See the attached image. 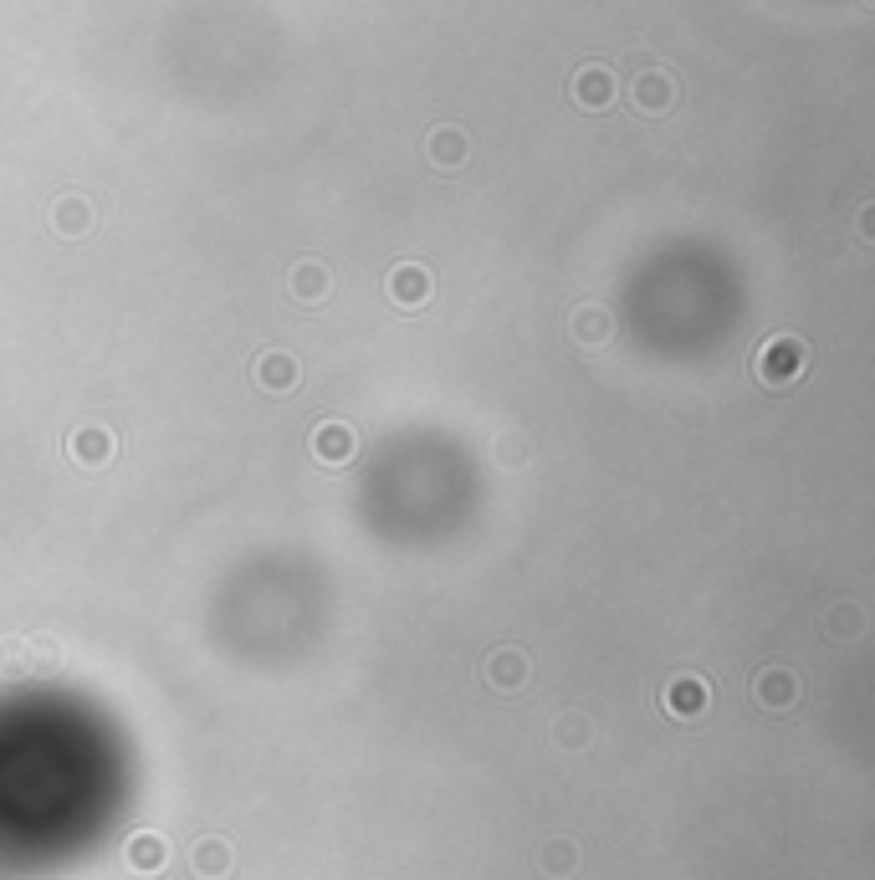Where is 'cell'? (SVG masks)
Instances as JSON below:
<instances>
[{
	"label": "cell",
	"mask_w": 875,
	"mask_h": 880,
	"mask_svg": "<svg viewBox=\"0 0 875 880\" xmlns=\"http://www.w3.org/2000/svg\"><path fill=\"white\" fill-rule=\"evenodd\" d=\"M794 696H799V681H794V676H783V671H768V676H763V701L783 707V701H794Z\"/></svg>",
	"instance_id": "cell-9"
},
{
	"label": "cell",
	"mask_w": 875,
	"mask_h": 880,
	"mask_svg": "<svg viewBox=\"0 0 875 880\" xmlns=\"http://www.w3.org/2000/svg\"><path fill=\"white\" fill-rule=\"evenodd\" d=\"M226 865H231V850H226L221 840H205V845L195 850V870H200V875H226Z\"/></svg>",
	"instance_id": "cell-8"
},
{
	"label": "cell",
	"mask_w": 875,
	"mask_h": 880,
	"mask_svg": "<svg viewBox=\"0 0 875 880\" xmlns=\"http://www.w3.org/2000/svg\"><path fill=\"white\" fill-rule=\"evenodd\" d=\"M702 701H707V691H702V681H676V686L666 691V707H671V712H681V717H691V712H702Z\"/></svg>",
	"instance_id": "cell-7"
},
{
	"label": "cell",
	"mask_w": 875,
	"mask_h": 880,
	"mask_svg": "<svg viewBox=\"0 0 875 880\" xmlns=\"http://www.w3.org/2000/svg\"><path fill=\"white\" fill-rule=\"evenodd\" d=\"M804 374V343L799 338H773L758 354V379L763 384H789Z\"/></svg>",
	"instance_id": "cell-1"
},
{
	"label": "cell",
	"mask_w": 875,
	"mask_h": 880,
	"mask_svg": "<svg viewBox=\"0 0 875 880\" xmlns=\"http://www.w3.org/2000/svg\"><path fill=\"white\" fill-rule=\"evenodd\" d=\"M313 456H318V461H328V466H343L348 456H354V430L338 425V420L318 425V435H313Z\"/></svg>",
	"instance_id": "cell-2"
},
{
	"label": "cell",
	"mask_w": 875,
	"mask_h": 880,
	"mask_svg": "<svg viewBox=\"0 0 875 880\" xmlns=\"http://www.w3.org/2000/svg\"><path fill=\"white\" fill-rule=\"evenodd\" d=\"M72 456H77L82 466H98V461H108V456H113V435H108V430H77V440H72Z\"/></svg>",
	"instance_id": "cell-4"
},
{
	"label": "cell",
	"mask_w": 875,
	"mask_h": 880,
	"mask_svg": "<svg viewBox=\"0 0 875 880\" xmlns=\"http://www.w3.org/2000/svg\"><path fill=\"white\" fill-rule=\"evenodd\" d=\"M297 292H308V297H323V272L318 267H308V272H297V282H292Z\"/></svg>",
	"instance_id": "cell-13"
},
{
	"label": "cell",
	"mask_w": 875,
	"mask_h": 880,
	"mask_svg": "<svg viewBox=\"0 0 875 880\" xmlns=\"http://www.w3.org/2000/svg\"><path fill=\"white\" fill-rule=\"evenodd\" d=\"M492 681H497L502 691H517V686H522V655H497V660H492Z\"/></svg>",
	"instance_id": "cell-10"
},
{
	"label": "cell",
	"mask_w": 875,
	"mask_h": 880,
	"mask_svg": "<svg viewBox=\"0 0 875 880\" xmlns=\"http://www.w3.org/2000/svg\"><path fill=\"white\" fill-rule=\"evenodd\" d=\"M574 93H579V103L604 108V103H609V93H615V82H609V72H604V67H589V72H579Z\"/></svg>",
	"instance_id": "cell-6"
},
{
	"label": "cell",
	"mask_w": 875,
	"mask_h": 880,
	"mask_svg": "<svg viewBox=\"0 0 875 880\" xmlns=\"http://www.w3.org/2000/svg\"><path fill=\"white\" fill-rule=\"evenodd\" d=\"M604 333V313H579V338H599Z\"/></svg>",
	"instance_id": "cell-14"
},
{
	"label": "cell",
	"mask_w": 875,
	"mask_h": 880,
	"mask_svg": "<svg viewBox=\"0 0 875 880\" xmlns=\"http://www.w3.org/2000/svg\"><path fill=\"white\" fill-rule=\"evenodd\" d=\"M128 865L154 875L164 865V840H159V834H134V840H128Z\"/></svg>",
	"instance_id": "cell-5"
},
{
	"label": "cell",
	"mask_w": 875,
	"mask_h": 880,
	"mask_svg": "<svg viewBox=\"0 0 875 880\" xmlns=\"http://www.w3.org/2000/svg\"><path fill=\"white\" fill-rule=\"evenodd\" d=\"M256 379H261V384H272V389H287V384H292V364H287V354H272L267 364L256 369Z\"/></svg>",
	"instance_id": "cell-11"
},
{
	"label": "cell",
	"mask_w": 875,
	"mask_h": 880,
	"mask_svg": "<svg viewBox=\"0 0 875 880\" xmlns=\"http://www.w3.org/2000/svg\"><path fill=\"white\" fill-rule=\"evenodd\" d=\"M666 98H671V93H666L661 77H640V103H645V108H666Z\"/></svg>",
	"instance_id": "cell-12"
},
{
	"label": "cell",
	"mask_w": 875,
	"mask_h": 880,
	"mask_svg": "<svg viewBox=\"0 0 875 880\" xmlns=\"http://www.w3.org/2000/svg\"><path fill=\"white\" fill-rule=\"evenodd\" d=\"M389 292H395V302H400V307H415V302H425V297H430V277H425L420 267H400V272H395V282H389Z\"/></svg>",
	"instance_id": "cell-3"
}]
</instances>
